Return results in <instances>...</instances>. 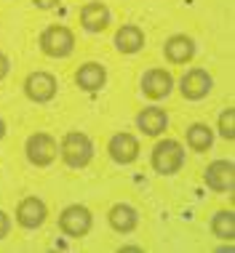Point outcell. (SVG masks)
I'll use <instances>...</instances> for the list:
<instances>
[{"label":"cell","mask_w":235,"mask_h":253,"mask_svg":"<svg viewBox=\"0 0 235 253\" xmlns=\"http://www.w3.org/2000/svg\"><path fill=\"white\" fill-rule=\"evenodd\" d=\"M59 152H61V160L67 163L70 168H86L94 157V144L86 133L80 131H70L61 139L59 144Z\"/></svg>","instance_id":"6da1fadb"},{"label":"cell","mask_w":235,"mask_h":253,"mask_svg":"<svg viewBox=\"0 0 235 253\" xmlns=\"http://www.w3.org/2000/svg\"><path fill=\"white\" fill-rule=\"evenodd\" d=\"M40 48H43L46 56H54V59L70 56L72 48H75L72 30L64 24H51L48 30H43V35H40Z\"/></svg>","instance_id":"7a4b0ae2"},{"label":"cell","mask_w":235,"mask_h":253,"mask_svg":"<svg viewBox=\"0 0 235 253\" xmlns=\"http://www.w3.org/2000/svg\"><path fill=\"white\" fill-rule=\"evenodd\" d=\"M182 163H184V149H182L179 141L163 139V141L155 144V149H153V168L158 170V173L171 176V173H176V170L182 168Z\"/></svg>","instance_id":"3957f363"},{"label":"cell","mask_w":235,"mask_h":253,"mask_svg":"<svg viewBox=\"0 0 235 253\" xmlns=\"http://www.w3.org/2000/svg\"><path fill=\"white\" fill-rule=\"evenodd\" d=\"M91 224H94V218L86 205H67L59 216V229L67 237H86L91 232Z\"/></svg>","instance_id":"277c9868"},{"label":"cell","mask_w":235,"mask_h":253,"mask_svg":"<svg viewBox=\"0 0 235 253\" xmlns=\"http://www.w3.org/2000/svg\"><path fill=\"white\" fill-rule=\"evenodd\" d=\"M57 78H54L51 72H32L30 78L24 80V91L27 96L32 101H38V104H46V101H51L57 96Z\"/></svg>","instance_id":"5b68a950"},{"label":"cell","mask_w":235,"mask_h":253,"mask_svg":"<svg viewBox=\"0 0 235 253\" xmlns=\"http://www.w3.org/2000/svg\"><path fill=\"white\" fill-rule=\"evenodd\" d=\"M27 157L32 166H51L57 157V141L48 133H35L27 139Z\"/></svg>","instance_id":"8992f818"},{"label":"cell","mask_w":235,"mask_h":253,"mask_svg":"<svg viewBox=\"0 0 235 253\" xmlns=\"http://www.w3.org/2000/svg\"><path fill=\"white\" fill-rule=\"evenodd\" d=\"M206 184L214 192H233L235 187V166L230 160H214L206 168Z\"/></svg>","instance_id":"52a82bcc"},{"label":"cell","mask_w":235,"mask_h":253,"mask_svg":"<svg viewBox=\"0 0 235 253\" xmlns=\"http://www.w3.org/2000/svg\"><path fill=\"white\" fill-rule=\"evenodd\" d=\"M171 88H174V78H171V72H166V70H147V72H144V78H142V93L147 99L158 101V99L169 96Z\"/></svg>","instance_id":"ba28073f"},{"label":"cell","mask_w":235,"mask_h":253,"mask_svg":"<svg viewBox=\"0 0 235 253\" xmlns=\"http://www.w3.org/2000/svg\"><path fill=\"white\" fill-rule=\"evenodd\" d=\"M48 211H46V203L38 200V197H24L16 208V221L22 224L24 229H38L43 227Z\"/></svg>","instance_id":"9c48e42d"},{"label":"cell","mask_w":235,"mask_h":253,"mask_svg":"<svg viewBox=\"0 0 235 253\" xmlns=\"http://www.w3.org/2000/svg\"><path fill=\"white\" fill-rule=\"evenodd\" d=\"M209 91H211V75L206 70H198L195 67V70L184 72V78H182V96L184 99L200 101Z\"/></svg>","instance_id":"30bf717a"},{"label":"cell","mask_w":235,"mask_h":253,"mask_svg":"<svg viewBox=\"0 0 235 253\" xmlns=\"http://www.w3.org/2000/svg\"><path fill=\"white\" fill-rule=\"evenodd\" d=\"M107 149H110V157H113L115 163H120V166H128V163H134L136 157H139V141H136L131 133L113 136Z\"/></svg>","instance_id":"8fae6325"},{"label":"cell","mask_w":235,"mask_h":253,"mask_svg":"<svg viewBox=\"0 0 235 253\" xmlns=\"http://www.w3.org/2000/svg\"><path fill=\"white\" fill-rule=\"evenodd\" d=\"M163 53L171 64H187V61L195 56V43L187 35H171L163 45Z\"/></svg>","instance_id":"7c38bea8"},{"label":"cell","mask_w":235,"mask_h":253,"mask_svg":"<svg viewBox=\"0 0 235 253\" xmlns=\"http://www.w3.org/2000/svg\"><path fill=\"white\" fill-rule=\"evenodd\" d=\"M136 224H139V213H136L131 205L120 203V205H113V208H110V227L115 232L128 235V232L136 229Z\"/></svg>","instance_id":"4fadbf2b"},{"label":"cell","mask_w":235,"mask_h":253,"mask_svg":"<svg viewBox=\"0 0 235 253\" xmlns=\"http://www.w3.org/2000/svg\"><path fill=\"white\" fill-rule=\"evenodd\" d=\"M80 24L86 27L88 32H102V30H107V24H110V11H107V5H105V3H88V5H83V11H80Z\"/></svg>","instance_id":"5bb4252c"},{"label":"cell","mask_w":235,"mask_h":253,"mask_svg":"<svg viewBox=\"0 0 235 253\" xmlns=\"http://www.w3.org/2000/svg\"><path fill=\"white\" fill-rule=\"evenodd\" d=\"M107 80V72L102 64H96V61H88V64H83L78 72H75V83H78L83 91H99L102 85H105Z\"/></svg>","instance_id":"9a60e30c"},{"label":"cell","mask_w":235,"mask_h":253,"mask_svg":"<svg viewBox=\"0 0 235 253\" xmlns=\"http://www.w3.org/2000/svg\"><path fill=\"white\" fill-rule=\"evenodd\" d=\"M136 126L142 128V133L147 136H158L166 131V126H169V115H166V109H158V107H147L139 112V118H136Z\"/></svg>","instance_id":"2e32d148"},{"label":"cell","mask_w":235,"mask_h":253,"mask_svg":"<svg viewBox=\"0 0 235 253\" xmlns=\"http://www.w3.org/2000/svg\"><path fill=\"white\" fill-rule=\"evenodd\" d=\"M144 45V32L136 24H123L115 32V48L120 53H136Z\"/></svg>","instance_id":"e0dca14e"},{"label":"cell","mask_w":235,"mask_h":253,"mask_svg":"<svg viewBox=\"0 0 235 253\" xmlns=\"http://www.w3.org/2000/svg\"><path fill=\"white\" fill-rule=\"evenodd\" d=\"M187 144H190V149H195V152H206V149H211V144H214V131L206 123H192L187 128Z\"/></svg>","instance_id":"ac0fdd59"},{"label":"cell","mask_w":235,"mask_h":253,"mask_svg":"<svg viewBox=\"0 0 235 253\" xmlns=\"http://www.w3.org/2000/svg\"><path fill=\"white\" fill-rule=\"evenodd\" d=\"M211 232L219 237V240H233L235 237V216H233V211H219V213L211 218Z\"/></svg>","instance_id":"d6986e66"},{"label":"cell","mask_w":235,"mask_h":253,"mask_svg":"<svg viewBox=\"0 0 235 253\" xmlns=\"http://www.w3.org/2000/svg\"><path fill=\"white\" fill-rule=\"evenodd\" d=\"M219 133L225 136L227 141L235 139V109L227 107L222 115H219Z\"/></svg>","instance_id":"ffe728a7"},{"label":"cell","mask_w":235,"mask_h":253,"mask_svg":"<svg viewBox=\"0 0 235 253\" xmlns=\"http://www.w3.org/2000/svg\"><path fill=\"white\" fill-rule=\"evenodd\" d=\"M8 229H11V218H8V213H5V211H0V240L8 235Z\"/></svg>","instance_id":"44dd1931"},{"label":"cell","mask_w":235,"mask_h":253,"mask_svg":"<svg viewBox=\"0 0 235 253\" xmlns=\"http://www.w3.org/2000/svg\"><path fill=\"white\" fill-rule=\"evenodd\" d=\"M8 70H11V64H8V56H5V53H0V80H3L5 75H8Z\"/></svg>","instance_id":"7402d4cb"},{"label":"cell","mask_w":235,"mask_h":253,"mask_svg":"<svg viewBox=\"0 0 235 253\" xmlns=\"http://www.w3.org/2000/svg\"><path fill=\"white\" fill-rule=\"evenodd\" d=\"M32 3H35L38 8H54V5L59 3V0H32Z\"/></svg>","instance_id":"603a6c76"},{"label":"cell","mask_w":235,"mask_h":253,"mask_svg":"<svg viewBox=\"0 0 235 253\" xmlns=\"http://www.w3.org/2000/svg\"><path fill=\"white\" fill-rule=\"evenodd\" d=\"M3 136H5V123L0 120V139H3Z\"/></svg>","instance_id":"cb8c5ba5"}]
</instances>
